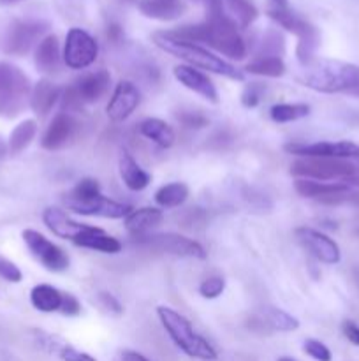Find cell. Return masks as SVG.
<instances>
[{
  "label": "cell",
  "instance_id": "1",
  "mask_svg": "<svg viewBox=\"0 0 359 361\" xmlns=\"http://www.w3.org/2000/svg\"><path fill=\"white\" fill-rule=\"evenodd\" d=\"M298 81L320 94H351L359 88V66L341 60H313Z\"/></svg>",
  "mask_w": 359,
  "mask_h": 361
},
{
  "label": "cell",
  "instance_id": "2",
  "mask_svg": "<svg viewBox=\"0 0 359 361\" xmlns=\"http://www.w3.org/2000/svg\"><path fill=\"white\" fill-rule=\"evenodd\" d=\"M151 39H153V42L162 49V51L183 60V62L189 63L190 67L204 69L208 71V73L220 74V76L229 78V80H236V81L245 80V74H243L241 71L236 69V67L232 66V63H229L227 60L215 55L213 51L203 48L201 44H196V42L178 41V39L169 37L165 32H155V34L151 35Z\"/></svg>",
  "mask_w": 359,
  "mask_h": 361
},
{
  "label": "cell",
  "instance_id": "3",
  "mask_svg": "<svg viewBox=\"0 0 359 361\" xmlns=\"http://www.w3.org/2000/svg\"><path fill=\"white\" fill-rule=\"evenodd\" d=\"M206 4L208 16L203 21L204 44L232 60L245 59L246 44L239 35L236 21L225 14L222 0H206Z\"/></svg>",
  "mask_w": 359,
  "mask_h": 361
},
{
  "label": "cell",
  "instance_id": "4",
  "mask_svg": "<svg viewBox=\"0 0 359 361\" xmlns=\"http://www.w3.org/2000/svg\"><path fill=\"white\" fill-rule=\"evenodd\" d=\"M157 316L176 348L187 356L203 361L217 360V351L201 334L194 330L192 323L171 307H157Z\"/></svg>",
  "mask_w": 359,
  "mask_h": 361
},
{
  "label": "cell",
  "instance_id": "5",
  "mask_svg": "<svg viewBox=\"0 0 359 361\" xmlns=\"http://www.w3.org/2000/svg\"><path fill=\"white\" fill-rule=\"evenodd\" d=\"M32 83L27 74L11 62H0V116L14 118L30 106Z\"/></svg>",
  "mask_w": 359,
  "mask_h": 361
},
{
  "label": "cell",
  "instance_id": "6",
  "mask_svg": "<svg viewBox=\"0 0 359 361\" xmlns=\"http://www.w3.org/2000/svg\"><path fill=\"white\" fill-rule=\"evenodd\" d=\"M292 175L298 178L317 182H340L351 187H359L358 168L344 159L301 157L291 166Z\"/></svg>",
  "mask_w": 359,
  "mask_h": 361
},
{
  "label": "cell",
  "instance_id": "7",
  "mask_svg": "<svg viewBox=\"0 0 359 361\" xmlns=\"http://www.w3.org/2000/svg\"><path fill=\"white\" fill-rule=\"evenodd\" d=\"M267 16L275 23L280 25L282 28H285L287 32H292L298 37L296 55H298V60L301 62L303 67L310 66L315 60L317 48L320 44L319 30L310 21H306L305 18L292 13L289 7H285V9H282V7H270L267 9Z\"/></svg>",
  "mask_w": 359,
  "mask_h": 361
},
{
  "label": "cell",
  "instance_id": "8",
  "mask_svg": "<svg viewBox=\"0 0 359 361\" xmlns=\"http://www.w3.org/2000/svg\"><path fill=\"white\" fill-rule=\"evenodd\" d=\"M49 30L48 21L42 20H13L4 30L0 39V49L7 55L23 56L34 48L35 44L46 37Z\"/></svg>",
  "mask_w": 359,
  "mask_h": 361
},
{
  "label": "cell",
  "instance_id": "9",
  "mask_svg": "<svg viewBox=\"0 0 359 361\" xmlns=\"http://www.w3.org/2000/svg\"><path fill=\"white\" fill-rule=\"evenodd\" d=\"M136 243L157 252L171 254L178 257H194V259H206V250L196 240L175 233H158V235L136 236Z\"/></svg>",
  "mask_w": 359,
  "mask_h": 361
},
{
  "label": "cell",
  "instance_id": "10",
  "mask_svg": "<svg viewBox=\"0 0 359 361\" xmlns=\"http://www.w3.org/2000/svg\"><path fill=\"white\" fill-rule=\"evenodd\" d=\"M99 44L83 28H70L67 32L62 59L69 69H87L97 60Z\"/></svg>",
  "mask_w": 359,
  "mask_h": 361
},
{
  "label": "cell",
  "instance_id": "11",
  "mask_svg": "<svg viewBox=\"0 0 359 361\" xmlns=\"http://www.w3.org/2000/svg\"><path fill=\"white\" fill-rule=\"evenodd\" d=\"M23 236V242L27 245V249L30 250L32 256L42 264L48 271H65L69 268V256L63 249H60L58 245L51 242V240L46 238L44 235H41L35 229H25L21 233Z\"/></svg>",
  "mask_w": 359,
  "mask_h": 361
},
{
  "label": "cell",
  "instance_id": "12",
  "mask_svg": "<svg viewBox=\"0 0 359 361\" xmlns=\"http://www.w3.org/2000/svg\"><path fill=\"white\" fill-rule=\"evenodd\" d=\"M284 150L298 157L359 159V145L351 141H317V143H287Z\"/></svg>",
  "mask_w": 359,
  "mask_h": 361
},
{
  "label": "cell",
  "instance_id": "13",
  "mask_svg": "<svg viewBox=\"0 0 359 361\" xmlns=\"http://www.w3.org/2000/svg\"><path fill=\"white\" fill-rule=\"evenodd\" d=\"M296 238L298 242L315 257L317 261L324 264H336L340 263L341 252L338 243L334 242L333 238H329L324 233L317 231L313 228H306V226H301V228L296 229Z\"/></svg>",
  "mask_w": 359,
  "mask_h": 361
},
{
  "label": "cell",
  "instance_id": "14",
  "mask_svg": "<svg viewBox=\"0 0 359 361\" xmlns=\"http://www.w3.org/2000/svg\"><path fill=\"white\" fill-rule=\"evenodd\" d=\"M65 204L70 212L77 215H84V217H104V219H123L132 212L129 204L118 203L109 197L99 196L92 197V200H69L65 197Z\"/></svg>",
  "mask_w": 359,
  "mask_h": 361
},
{
  "label": "cell",
  "instance_id": "15",
  "mask_svg": "<svg viewBox=\"0 0 359 361\" xmlns=\"http://www.w3.org/2000/svg\"><path fill=\"white\" fill-rule=\"evenodd\" d=\"M294 189L299 196L308 197V200H319L322 203H338V201L354 196L352 187L340 182H317V180L298 178L294 182Z\"/></svg>",
  "mask_w": 359,
  "mask_h": 361
},
{
  "label": "cell",
  "instance_id": "16",
  "mask_svg": "<svg viewBox=\"0 0 359 361\" xmlns=\"http://www.w3.org/2000/svg\"><path fill=\"white\" fill-rule=\"evenodd\" d=\"M141 102V92L130 81H120L113 90L111 99L106 106V115L113 122H123L129 118Z\"/></svg>",
  "mask_w": 359,
  "mask_h": 361
},
{
  "label": "cell",
  "instance_id": "17",
  "mask_svg": "<svg viewBox=\"0 0 359 361\" xmlns=\"http://www.w3.org/2000/svg\"><path fill=\"white\" fill-rule=\"evenodd\" d=\"M77 129V122L73 118V115L62 111L58 115H55V118L49 122L48 129L44 130L41 140V147L48 152H56L62 150L63 147H67L70 140L74 137Z\"/></svg>",
  "mask_w": 359,
  "mask_h": 361
},
{
  "label": "cell",
  "instance_id": "18",
  "mask_svg": "<svg viewBox=\"0 0 359 361\" xmlns=\"http://www.w3.org/2000/svg\"><path fill=\"white\" fill-rule=\"evenodd\" d=\"M172 74H175V78L183 85V87L192 90L194 94L201 95V97L206 99L208 102H213V104L218 102V92L217 88H215L213 81H211L206 74L201 73L199 69L190 66H176L175 69H172Z\"/></svg>",
  "mask_w": 359,
  "mask_h": 361
},
{
  "label": "cell",
  "instance_id": "19",
  "mask_svg": "<svg viewBox=\"0 0 359 361\" xmlns=\"http://www.w3.org/2000/svg\"><path fill=\"white\" fill-rule=\"evenodd\" d=\"M109 87H111V74L106 69H99L94 71V73L84 74L73 85L74 92H76L83 104L101 101L109 92Z\"/></svg>",
  "mask_w": 359,
  "mask_h": 361
},
{
  "label": "cell",
  "instance_id": "20",
  "mask_svg": "<svg viewBox=\"0 0 359 361\" xmlns=\"http://www.w3.org/2000/svg\"><path fill=\"white\" fill-rule=\"evenodd\" d=\"M34 341L39 349H42L48 355L58 356L62 361H97L94 356L87 355V353L80 351V349L73 348L67 342L60 341L55 335L44 334L41 330H34Z\"/></svg>",
  "mask_w": 359,
  "mask_h": 361
},
{
  "label": "cell",
  "instance_id": "21",
  "mask_svg": "<svg viewBox=\"0 0 359 361\" xmlns=\"http://www.w3.org/2000/svg\"><path fill=\"white\" fill-rule=\"evenodd\" d=\"M42 222L53 235L63 240H70V242L88 228L87 224H80V222L73 221L65 212L55 207H49L42 212Z\"/></svg>",
  "mask_w": 359,
  "mask_h": 361
},
{
  "label": "cell",
  "instance_id": "22",
  "mask_svg": "<svg viewBox=\"0 0 359 361\" xmlns=\"http://www.w3.org/2000/svg\"><path fill=\"white\" fill-rule=\"evenodd\" d=\"M77 247H83V249L90 250H99L102 254H118L122 252V242L115 236L108 235L106 231H102L101 228H95V226H88L83 233L76 236L73 240Z\"/></svg>",
  "mask_w": 359,
  "mask_h": 361
},
{
  "label": "cell",
  "instance_id": "23",
  "mask_svg": "<svg viewBox=\"0 0 359 361\" xmlns=\"http://www.w3.org/2000/svg\"><path fill=\"white\" fill-rule=\"evenodd\" d=\"M62 53H60V42L55 34H48L42 37L35 48L34 62L39 73L42 74H53L58 73L60 62H62Z\"/></svg>",
  "mask_w": 359,
  "mask_h": 361
},
{
  "label": "cell",
  "instance_id": "24",
  "mask_svg": "<svg viewBox=\"0 0 359 361\" xmlns=\"http://www.w3.org/2000/svg\"><path fill=\"white\" fill-rule=\"evenodd\" d=\"M141 14L158 21H172L187 13L183 0H139L137 2Z\"/></svg>",
  "mask_w": 359,
  "mask_h": 361
},
{
  "label": "cell",
  "instance_id": "25",
  "mask_svg": "<svg viewBox=\"0 0 359 361\" xmlns=\"http://www.w3.org/2000/svg\"><path fill=\"white\" fill-rule=\"evenodd\" d=\"M118 171L120 178L125 183L127 189L134 190V192H139V190L146 189L151 182L150 173L144 171V169L137 164L136 159H134L127 150H122V154H120Z\"/></svg>",
  "mask_w": 359,
  "mask_h": 361
},
{
  "label": "cell",
  "instance_id": "26",
  "mask_svg": "<svg viewBox=\"0 0 359 361\" xmlns=\"http://www.w3.org/2000/svg\"><path fill=\"white\" fill-rule=\"evenodd\" d=\"M60 97H62V94H60V88L56 87L53 81L39 80L37 83L32 87L30 108L34 109L35 115L44 116L51 111L53 106L58 102Z\"/></svg>",
  "mask_w": 359,
  "mask_h": 361
},
{
  "label": "cell",
  "instance_id": "27",
  "mask_svg": "<svg viewBox=\"0 0 359 361\" xmlns=\"http://www.w3.org/2000/svg\"><path fill=\"white\" fill-rule=\"evenodd\" d=\"M162 221H164V214L158 208H137V210H132L125 217V229L130 235L141 236L146 235L150 229L157 228Z\"/></svg>",
  "mask_w": 359,
  "mask_h": 361
},
{
  "label": "cell",
  "instance_id": "28",
  "mask_svg": "<svg viewBox=\"0 0 359 361\" xmlns=\"http://www.w3.org/2000/svg\"><path fill=\"white\" fill-rule=\"evenodd\" d=\"M63 293L49 284H37L30 291V303L35 310L44 314L60 312Z\"/></svg>",
  "mask_w": 359,
  "mask_h": 361
},
{
  "label": "cell",
  "instance_id": "29",
  "mask_svg": "<svg viewBox=\"0 0 359 361\" xmlns=\"http://www.w3.org/2000/svg\"><path fill=\"white\" fill-rule=\"evenodd\" d=\"M139 133L160 148H171L176 141L175 130L160 118H144L139 123Z\"/></svg>",
  "mask_w": 359,
  "mask_h": 361
},
{
  "label": "cell",
  "instance_id": "30",
  "mask_svg": "<svg viewBox=\"0 0 359 361\" xmlns=\"http://www.w3.org/2000/svg\"><path fill=\"white\" fill-rule=\"evenodd\" d=\"M35 134H37V123L35 120L28 118L23 122L18 123L9 134V141H7V148H9V154L18 155L28 148V145L34 141Z\"/></svg>",
  "mask_w": 359,
  "mask_h": 361
},
{
  "label": "cell",
  "instance_id": "31",
  "mask_svg": "<svg viewBox=\"0 0 359 361\" xmlns=\"http://www.w3.org/2000/svg\"><path fill=\"white\" fill-rule=\"evenodd\" d=\"M189 197V187L183 182L165 183L155 192V201L162 208H178Z\"/></svg>",
  "mask_w": 359,
  "mask_h": 361
},
{
  "label": "cell",
  "instance_id": "32",
  "mask_svg": "<svg viewBox=\"0 0 359 361\" xmlns=\"http://www.w3.org/2000/svg\"><path fill=\"white\" fill-rule=\"evenodd\" d=\"M245 71L257 76L280 78L285 73V63L280 56H257L245 67Z\"/></svg>",
  "mask_w": 359,
  "mask_h": 361
},
{
  "label": "cell",
  "instance_id": "33",
  "mask_svg": "<svg viewBox=\"0 0 359 361\" xmlns=\"http://www.w3.org/2000/svg\"><path fill=\"white\" fill-rule=\"evenodd\" d=\"M310 106L303 104V102H296V104H275L270 109V116L273 122L277 123H289L296 122V120H301L305 116H308Z\"/></svg>",
  "mask_w": 359,
  "mask_h": 361
},
{
  "label": "cell",
  "instance_id": "34",
  "mask_svg": "<svg viewBox=\"0 0 359 361\" xmlns=\"http://www.w3.org/2000/svg\"><path fill=\"white\" fill-rule=\"evenodd\" d=\"M231 13L236 16V21L241 25L243 28L250 27L257 18V9L250 0H225Z\"/></svg>",
  "mask_w": 359,
  "mask_h": 361
},
{
  "label": "cell",
  "instance_id": "35",
  "mask_svg": "<svg viewBox=\"0 0 359 361\" xmlns=\"http://www.w3.org/2000/svg\"><path fill=\"white\" fill-rule=\"evenodd\" d=\"M266 321L271 328L278 331H296L299 328V321L291 314L280 309H270L266 312Z\"/></svg>",
  "mask_w": 359,
  "mask_h": 361
},
{
  "label": "cell",
  "instance_id": "36",
  "mask_svg": "<svg viewBox=\"0 0 359 361\" xmlns=\"http://www.w3.org/2000/svg\"><path fill=\"white\" fill-rule=\"evenodd\" d=\"M285 49L284 37L280 32L277 30H267L264 34L263 42H260V56H280Z\"/></svg>",
  "mask_w": 359,
  "mask_h": 361
},
{
  "label": "cell",
  "instance_id": "37",
  "mask_svg": "<svg viewBox=\"0 0 359 361\" xmlns=\"http://www.w3.org/2000/svg\"><path fill=\"white\" fill-rule=\"evenodd\" d=\"M99 194H101V187H99L97 180L83 178L73 187V190H70L65 197H69V200L83 201V200H92V197L99 196Z\"/></svg>",
  "mask_w": 359,
  "mask_h": 361
},
{
  "label": "cell",
  "instance_id": "38",
  "mask_svg": "<svg viewBox=\"0 0 359 361\" xmlns=\"http://www.w3.org/2000/svg\"><path fill=\"white\" fill-rule=\"evenodd\" d=\"M225 281L222 277H208L201 282L199 295L206 300H215L224 293Z\"/></svg>",
  "mask_w": 359,
  "mask_h": 361
},
{
  "label": "cell",
  "instance_id": "39",
  "mask_svg": "<svg viewBox=\"0 0 359 361\" xmlns=\"http://www.w3.org/2000/svg\"><path fill=\"white\" fill-rule=\"evenodd\" d=\"M303 349H305L306 355L315 361H331L333 360V355H331L329 348L326 344H322L320 341H315V338H308L303 344Z\"/></svg>",
  "mask_w": 359,
  "mask_h": 361
},
{
  "label": "cell",
  "instance_id": "40",
  "mask_svg": "<svg viewBox=\"0 0 359 361\" xmlns=\"http://www.w3.org/2000/svg\"><path fill=\"white\" fill-rule=\"evenodd\" d=\"M264 94V85L260 83H250L246 85L245 90L241 94V104L245 108H256L260 102V97Z\"/></svg>",
  "mask_w": 359,
  "mask_h": 361
},
{
  "label": "cell",
  "instance_id": "41",
  "mask_svg": "<svg viewBox=\"0 0 359 361\" xmlns=\"http://www.w3.org/2000/svg\"><path fill=\"white\" fill-rule=\"evenodd\" d=\"M0 277L7 282H13V284H20L23 281V274H21L20 268L13 261L2 256H0Z\"/></svg>",
  "mask_w": 359,
  "mask_h": 361
},
{
  "label": "cell",
  "instance_id": "42",
  "mask_svg": "<svg viewBox=\"0 0 359 361\" xmlns=\"http://www.w3.org/2000/svg\"><path fill=\"white\" fill-rule=\"evenodd\" d=\"M178 120L182 122V126L189 127V129H203L210 123L208 116H204L199 111H180Z\"/></svg>",
  "mask_w": 359,
  "mask_h": 361
},
{
  "label": "cell",
  "instance_id": "43",
  "mask_svg": "<svg viewBox=\"0 0 359 361\" xmlns=\"http://www.w3.org/2000/svg\"><path fill=\"white\" fill-rule=\"evenodd\" d=\"M80 312H81L80 300H77L74 295H70V293H63L60 314H63V316H67V317H76V316H80Z\"/></svg>",
  "mask_w": 359,
  "mask_h": 361
},
{
  "label": "cell",
  "instance_id": "44",
  "mask_svg": "<svg viewBox=\"0 0 359 361\" xmlns=\"http://www.w3.org/2000/svg\"><path fill=\"white\" fill-rule=\"evenodd\" d=\"M99 303L102 305V309H106L108 312L116 314V316H120V314L123 312V307L120 305L118 300L113 295H109V293H99Z\"/></svg>",
  "mask_w": 359,
  "mask_h": 361
},
{
  "label": "cell",
  "instance_id": "45",
  "mask_svg": "<svg viewBox=\"0 0 359 361\" xmlns=\"http://www.w3.org/2000/svg\"><path fill=\"white\" fill-rule=\"evenodd\" d=\"M341 331H344L345 338H347L351 344L358 345L359 348V326L354 323V321H344V324H341Z\"/></svg>",
  "mask_w": 359,
  "mask_h": 361
},
{
  "label": "cell",
  "instance_id": "46",
  "mask_svg": "<svg viewBox=\"0 0 359 361\" xmlns=\"http://www.w3.org/2000/svg\"><path fill=\"white\" fill-rule=\"evenodd\" d=\"M122 361H150L146 356H143L137 351H123L122 353Z\"/></svg>",
  "mask_w": 359,
  "mask_h": 361
},
{
  "label": "cell",
  "instance_id": "47",
  "mask_svg": "<svg viewBox=\"0 0 359 361\" xmlns=\"http://www.w3.org/2000/svg\"><path fill=\"white\" fill-rule=\"evenodd\" d=\"M108 37L111 39V41H120V37H122V28H120V25L116 23H111L108 27Z\"/></svg>",
  "mask_w": 359,
  "mask_h": 361
},
{
  "label": "cell",
  "instance_id": "48",
  "mask_svg": "<svg viewBox=\"0 0 359 361\" xmlns=\"http://www.w3.org/2000/svg\"><path fill=\"white\" fill-rule=\"evenodd\" d=\"M7 152H9V148H7V143H6V141H4V137H0V161H2V159L6 157Z\"/></svg>",
  "mask_w": 359,
  "mask_h": 361
},
{
  "label": "cell",
  "instance_id": "49",
  "mask_svg": "<svg viewBox=\"0 0 359 361\" xmlns=\"http://www.w3.org/2000/svg\"><path fill=\"white\" fill-rule=\"evenodd\" d=\"M271 4H273V7H282V9L289 7V0H271Z\"/></svg>",
  "mask_w": 359,
  "mask_h": 361
},
{
  "label": "cell",
  "instance_id": "50",
  "mask_svg": "<svg viewBox=\"0 0 359 361\" xmlns=\"http://www.w3.org/2000/svg\"><path fill=\"white\" fill-rule=\"evenodd\" d=\"M351 95H354V97H359V88H355V90H352Z\"/></svg>",
  "mask_w": 359,
  "mask_h": 361
},
{
  "label": "cell",
  "instance_id": "51",
  "mask_svg": "<svg viewBox=\"0 0 359 361\" xmlns=\"http://www.w3.org/2000/svg\"><path fill=\"white\" fill-rule=\"evenodd\" d=\"M278 361H296V360H292V358H287V356H284V358H280Z\"/></svg>",
  "mask_w": 359,
  "mask_h": 361
},
{
  "label": "cell",
  "instance_id": "52",
  "mask_svg": "<svg viewBox=\"0 0 359 361\" xmlns=\"http://www.w3.org/2000/svg\"><path fill=\"white\" fill-rule=\"evenodd\" d=\"M6 2H18V0H6Z\"/></svg>",
  "mask_w": 359,
  "mask_h": 361
},
{
  "label": "cell",
  "instance_id": "53",
  "mask_svg": "<svg viewBox=\"0 0 359 361\" xmlns=\"http://www.w3.org/2000/svg\"><path fill=\"white\" fill-rule=\"evenodd\" d=\"M127 2H136V0H127Z\"/></svg>",
  "mask_w": 359,
  "mask_h": 361
}]
</instances>
